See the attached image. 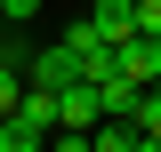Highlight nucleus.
I'll return each instance as SVG.
<instances>
[{
	"label": "nucleus",
	"mask_w": 161,
	"mask_h": 152,
	"mask_svg": "<svg viewBox=\"0 0 161 152\" xmlns=\"http://www.w3.org/2000/svg\"><path fill=\"white\" fill-rule=\"evenodd\" d=\"M105 120V88L97 80H64L57 88V128H97Z\"/></svg>",
	"instance_id": "obj_1"
},
{
	"label": "nucleus",
	"mask_w": 161,
	"mask_h": 152,
	"mask_svg": "<svg viewBox=\"0 0 161 152\" xmlns=\"http://www.w3.org/2000/svg\"><path fill=\"white\" fill-rule=\"evenodd\" d=\"M16 96H24V48H0V120L16 112Z\"/></svg>",
	"instance_id": "obj_6"
},
{
	"label": "nucleus",
	"mask_w": 161,
	"mask_h": 152,
	"mask_svg": "<svg viewBox=\"0 0 161 152\" xmlns=\"http://www.w3.org/2000/svg\"><path fill=\"white\" fill-rule=\"evenodd\" d=\"M113 64H121V80H129V88H153V80H161V40H153V32L121 40V48H113Z\"/></svg>",
	"instance_id": "obj_2"
},
{
	"label": "nucleus",
	"mask_w": 161,
	"mask_h": 152,
	"mask_svg": "<svg viewBox=\"0 0 161 152\" xmlns=\"http://www.w3.org/2000/svg\"><path fill=\"white\" fill-rule=\"evenodd\" d=\"M40 16V0H0V24H32Z\"/></svg>",
	"instance_id": "obj_10"
},
{
	"label": "nucleus",
	"mask_w": 161,
	"mask_h": 152,
	"mask_svg": "<svg viewBox=\"0 0 161 152\" xmlns=\"http://www.w3.org/2000/svg\"><path fill=\"white\" fill-rule=\"evenodd\" d=\"M137 128H145V136H161V80L145 88V112H137Z\"/></svg>",
	"instance_id": "obj_9"
},
{
	"label": "nucleus",
	"mask_w": 161,
	"mask_h": 152,
	"mask_svg": "<svg viewBox=\"0 0 161 152\" xmlns=\"http://www.w3.org/2000/svg\"><path fill=\"white\" fill-rule=\"evenodd\" d=\"M8 120H24L32 136H57V88H32V80H24V96H16Z\"/></svg>",
	"instance_id": "obj_5"
},
{
	"label": "nucleus",
	"mask_w": 161,
	"mask_h": 152,
	"mask_svg": "<svg viewBox=\"0 0 161 152\" xmlns=\"http://www.w3.org/2000/svg\"><path fill=\"white\" fill-rule=\"evenodd\" d=\"M48 152H97V144H89V128H57V136H48Z\"/></svg>",
	"instance_id": "obj_8"
},
{
	"label": "nucleus",
	"mask_w": 161,
	"mask_h": 152,
	"mask_svg": "<svg viewBox=\"0 0 161 152\" xmlns=\"http://www.w3.org/2000/svg\"><path fill=\"white\" fill-rule=\"evenodd\" d=\"M0 152H48V136H32L24 120H0Z\"/></svg>",
	"instance_id": "obj_7"
},
{
	"label": "nucleus",
	"mask_w": 161,
	"mask_h": 152,
	"mask_svg": "<svg viewBox=\"0 0 161 152\" xmlns=\"http://www.w3.org/2000/svg\"><path fill=\"white\" fill-rule=\"evenodd\" d=\"M137 152H161V136H137Z\"/></svg>",
	"instance_id": "obj_12"
},
{
	"label": "nucleus",
	"mask_w": 161,
	"mask_h": 152,
	"mask_svg": "<svg viewBox=\"0 0 161 152\" xmlns=\"http://www.w3.org/2000/svg\"><path fill=\"white\" fill-rule=\"evenodd\" d=\"M89 32L97 40H137V0H89Z\"/></svg>",
	"instance_id": "obj_4"
},
{
	"label": "nucleus",
	"mask_w": 161,
	"mask_h": 152,
	"mask_svg": "<svg viewBox=\"0 0 161 152\" xmlns=\"http://www.w3.org/2000/svg\"><path fill=\"white\" fill-rule=\"evenodd\" d=\"M137 32H153V40H161V0H137Z\"/></svg>",
	"instance_id": "obj_11"
},
{
	"label": "nucleus",
	"mask_w": 161,
	"mask_h": 152,
	"mask_svg": "<svg viewBox=\"0 0 161 152\" xmlns=\"http://www.w3.org/2000/svg\"><path fill=\"white\" fill-rule=\"evenodd\" d=\"M24 80H32V88H64V80H80V56L73 48H24Z\"/></svg>",
	"instance_id": "obj_3"
}]
</instances>
